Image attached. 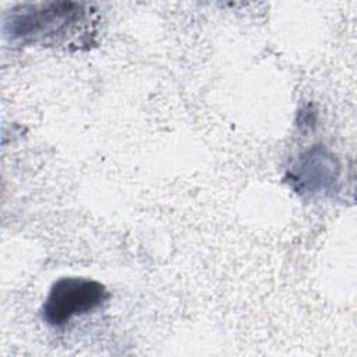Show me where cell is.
Listing matches in <instances>:
<instances>
[{
	"label": "cell",
	"instance_id": "obj_1",
	"mask_svg": "<svg viewBox=\"0 0 357 357\" xmlns=\"http://www.w3.org/2000/svg\"><path fill=\"white\" fill-rule=\"evenodd\" d=\"M91 6L75 1L25 3L13 7L4 20V31L13 42L57 46L71 43L86 31Z\"/></svg>",
	"mask_w": 357,
	"mask_h": 357
},
{
	"label": "cell",
	"instance_id": "obj_2",
	"mask_svg": "<svg viewBox=\"0 0 357 357\" xmlns=\"http://www.w3.org/2000/svg\"><path fill=\"white\" fill-rule=\"evenodd\" d=\"M110 297L105 284L88 278L57 279L42 305V319L52 328H63L73 318L88 314Z\"/></svg>",
	"mask_w": 357,
	"mask_h": 357
},
{
	"label": "cell",
	"instance_id": "obj_3",
	"mask_svg": "<svg viewBox=\"0 0 357 357\" xmlns=\"http://www.w3.org/2000/svg\"><path fill=\"white\" fill-rule=\"evenodd\" d=\"M339 177V165L332 152L322 145H314L298 155L284 180L301 197L329 191Z\"/></svg>",
	"mask_w": 357,
	"mask_h": 357
}]
</instances>
